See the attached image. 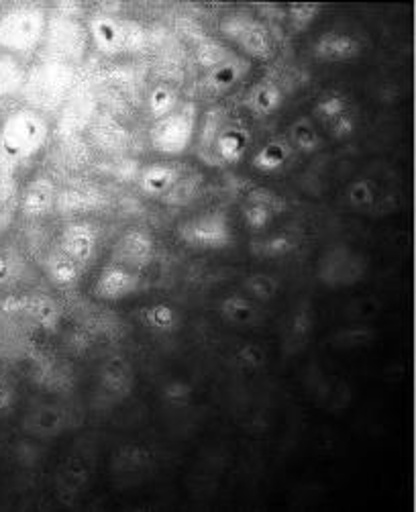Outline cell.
<instances>
[{"instance_id": "obj_25", "label": "cell", "mask_w": 416, "mask_h": 512, "mask_svg": "<svg viewBox=\"0 0 416 512\" xmlns=\"http://www.w3.org/2000/svg\"><path fill=\"white\" fill-rule=\"evenodd\" d=\"M296 247H298L296 239L290 237L288 233L270 235V237H262V239L251 241V253L259 260L286 258V255L296 251Z\"/></svg>"}, {"instance_id": "obj_27", "label": "cell", "mask_w": 416, "mask_h": 512, "mask_svg": "<svg viewBox=\"0 0 416 512\" xmlns=\"http://www.w3.org/2000/svg\"><path fill=\"white\" fill-rule=\"evenodd\" d=\"M17 309L23 311L27 317H31L33 321L49 327L54 325L58 319V309L56 304L51 302V298L47 296H29V298H21L17 302Z\"/></svg>"}, {"instance_id": "obj_2", "label": "cell", "mask_w": 416, "mask_h": 512, "mask_svg": "<svg viewBox=\"0 0 416 512\" xmlns=\"http://www.w3.org/2000/svg\"><path fill=\"white\" fill-rule=\"evenodd\" d=\"M49 121L35 109H19L0 123V172L13 174L33 160L49 139Z\"/></svg>"}, {"instance_id": "obj_4", "label": "cell", "mask_w": 416, "mask_h": 512, "mask_svg": "<svg viewBox=\"0 0 416 512\" xmlns=\"http://www.w3.org/2000/svg\"><path fill=\"white\" fill-rule=\"evenodd\" d=\"M88 31L94 47L104 56L137 54L147 43L143 25L117 15H96L90 21Z\"/></svg>"}, {"instance_id": "obj_7", "label": "cell", "mask_w": 416, "mask_h": 512, "mask_svg": "<svg viewBox=\"0 0 416 512\" xmlns=\"http://www.w3.org/2000/svg\"><path fill=\"white\" fill-rule=\"evenodd\" d=\"M366 255L355 251L349 245H333L329 247L319 260L317 278L327 288H349L359 284L368 274Z\"/></svg>"}, {"instance_id": "obj_39", "label": "cell", "mask_w": 416, "mask_h": 512, "mask_svg": "<svg viewBox=\"0 0 416 512\" xmlns=\"http://www.w3.org/2000/svg\"><path fill=\"white\" fill-rule=\"evenodd\" d=\"M237 362L245 370H259V368H264V364H266V351L259 345H245L237 353Z\"/></svg>"}, {"instance_id": "obj_35", "label": "cell", "mask_w": 416, "mask_h": 512, "mask_svg": "<svg viewBox=\"0 0 416 512\" xmlns=\"http://www.w3.org/2000/svg\"><path fill=\"white\" fill-rule=\"evenodd\" d=\"M376 200V188L370 180H355L347 188V202L353 209H370Z\"/></svg>"}, {"instance_id": "obj_20", "label": "cell", "mask_w": 416, "mask_h": 512, "mask_svg": "<svg viewBox=\"0 0 416 512\" xmlns=\"http://www.w3.org/2000/svg\"><path fill=\"white\" fill-rule=\"evenodd\" d=\"M100 386L111 396H127L133 388L131 366L125 360H121V357H113V360H109L100 370Z\"/></svg>"}, {"instance_id": "obj_1", "label": "cell", "mask_w": 416, "mask_h": 512, "mask_svg": "<svg viewBox=\"0 0 416 512\" xmlns=\"http://www.w3.org/2000/svg\"><path fill=\"white\" fill-rule=\"evenodd\" d=\"M247 145V129L233 121L223 107L208 109L196 129V156L211 168H225L241 162Z\"/></svg>"}, {"instance_id": "obj_13", "label": "cell", "mask_w": 416, "mask_h": 512, "mask_svg": "<svg viewBox=\"0 0 416 512\" xmlns=\"http://www.w3.org/2000/svg\"><path fill=\"white\" fill-rule=\"evenodd\" d=\"M286 202L268 188H255L243 202V221L251 231L266 229L276 215L284 213Z\"/></svg>"}, {"instance_id": "obj_24", "label": "cell", "mask_w": 416, "mask_h": 512, "mask_svg": "<svg viewBox=\"0 0 416 512\" xmlns=\"http://www.w3.org/2000/svg\"><path fill=\"white\" fill-rule=\"evenodd\" d=\"M221 317L237 327H251L257 323V309L245 294H231L221 302Z\"/></svg>"}, {"instance_id": "obj_33", "label": "cell", "mask_w": 416, "mask_h": 512, "mask_svg": "<svg viewBox=\"0 0 416 512\" xmlns=\"http://www.w3.org/2000/svg\"><path fill=\"white\" fill-rule=\"evenodd\" d=\"M347 113H349L347 111V100L339 94H329V96L321 98L315 105V111H312V115H315L325 127L333 125L337 119H341Z\"/></svg>"}, {"instance_id": "obj_18", "label": "cell", "mask_w": 416, "mask_h": 512, "mask_svg": "<svg viewBox=\"0 0 416 512\" xmlns=\"http://www.w3.org/2000/svg\"><path fill=\"white\" fill-rule=\"evenodd\" d=\"M282 105H284V92L272 80H262V82L253 84L243 98V107L253 117H262V119L278 113L282 109Z\"/></svg>"}, {"instance_id": "obj_9", "label": "cell", "mask_w": 416, "mask_h": 512, "mask_svg": "<svg viewBox=\"0 0 416 512\" xmlns=\"http://www.w3.org/2000/svg\"><path fill=\"white\" fill-rule=\"evenodd\" d=\"M153 258H155V241L143 229L125 231L117 239V243L111 251L113 264H119L123 268L139 272V274L151 266Z\"/></svg>"}, {"instance_id": "obj_31", "label": "cell", "mask_w": 416, "mask_h": 512, "mask_svg": "<svg viewBox=\"0 0 416 512\" xmlns=\"http://www.w3.org/2000/svg\"><path fill=\"white\" fill-rule=\"evenodd\" d=\"M25 84V72L13 56H0V98L15 94Z\"/></svg>"}, {"instance_id": "obj_34", "label": "cell", "mask_w": 416, "mask_h": 512, "mask_svg": "<svg viewBox=\"0 0 416 512\" xmlns=\"http://www.w3.org/2000/svg\"><path fill=\"white\" fill-rule=\"evenodd\" d=\"M323 7L317 3H298V5H290L288 7V19H290V29L294 33H304L306 29H310V25L317 21V17L321 15Z\"/></svg>"}, {"instance_id": "obj_5", "label": "cell", "mask_w": 416, "mask_h": 512, "mask_svg": "<svg viewBox=\"0 0 416 512\" xmlns=\"http://www.w3.org/2000/svg\"><path fill=\"white\" fill-rule=\"evenodd\" d=\"M198 129V109L194 102H182L170 115L153 123L149 131L151 147L162 156L174 158L192 145Z\"/></svg>"}, {"instance_id": "obj_10", "label": "cell", "mask_w": 416, "mask_h": 512, "mask_svg": "<svg viewBox=\"0 0 416 512\" xmlns=\"http://www.w3.org/2000/svg\"><path fill=\"white\" fill-rule=\"evenodd\" d=\"M70 84V70L62 64H43L39 66L23 86L37 105H54L66 92Z\"/></svg>"}, {"instance_id": "obj_19", "label": "cell", "mask_w": 416, "mask_h": 512, "mask_svg": "<svg viewBox=\"0 0 416 512\" xmlns=\"http://www.w3.org/2000/svg\"><path fill=\"white\" fill-rule=\"evenodd\" d=\"M25 431L35 437H56L66 427V417L56 406H39L31 411L25 419Z\"/></svg>"}, {"instance_id": "obj_26", "label": "cell", "mask_w": 416, "mask_h": 512, "mask_svg": "<svg viewBox=\"0 0 416 512\" xmlns=\"http://www.w3.org/2000/svg\"><path fill=\"white\" fill-rule=\"evenodd\" d=\"M288 143L292 145V149L310 156V153H315V151L321 149L323 137L317 131V127H315V123H312L310 117H300L290 127V141Z\"/></svg>"}, {"instance_id": "obj_23", "label": "cell", "mask_w": 416, "mask_h": 512, "mask_svg": "<svg viewBox=\"0 0 416 512\" xmlns=\"http://www.w3.org/2000/svg\"><path fill=\"white\" fill-rule=\"evenodd\" d=\"M312 325H315V321H312V306L308 302H302L292 313L286 329L284 347L288 353H296L306 345L312 335Z\"/></svg>"}, {"instance_id": "obj_28", "label": "cell", "mask_w": 416, "mask_h": 512, "mask_svg": "<svg viewBox=\"0 0 416 512\" xmlns=\"http://www.w3.org/2000/svg\"><path fill=\"white\" fill-rule=\"evenodd\" d=\"M143 321L151 331L158 333H172L178 327V313L174 306L166 302L151 304L143 311Z\"/></svg>"}, {"instance_id": "obj_37", "label": "cell", "mask_w": 416, "mask_h": 512, "mask_svg": "<svg viewBox=\"0 0 416 512\" xmlns=\"http://www.w3.org/2000/svg\"><path fill=\"white\" fill-rule=\"evenodd\" d=\"M198 182L200 178L196 174H188L178 180V184L172 188V192L164 198L166 204H186L198 190Z\"/></svg>"}, {"instance_id": "obj_21", "label": "cell", "mask_w": 416, "mask_h": 512, "mask_svg": "<svg viewBox=\"0 0 416 512\" xmlns=\"http://www.w3.org/2000/svg\"><path fill=\"white\" fill-rule=\"evenodd\" d=\"M290 156H292V145L288 141L272 139L255 153L251 166L262 174H276L288 164Z\"/></svg>"}, {"instance_id": "obj_38", "label": "cell", "mask_w": 416, "mask_h": 512, "mask_svg": "<svg viewBox=\"0 0 416 512\" xmlns=\"http://www.w3.org/2000/svg\"><path fill=\"white\" fill-rule=\"evenodd\" d=\"M192 394H194V388L188 382H182V380H172L162 390L164 400L168 404H174V406L188 404L192 400Z\"/></svg>"}, {"instance_id": "obj_29", "label": "cell", "mask_w": 416, "mask_h": 512, "mask_svg": "<svg viewBox=\"0 0 416 512\" xmlns=\"http://www.w3.org/2000/svg\"><path fill=\"white\" fill-rule=\"evenodd\" d=\"M243 290L247 298L257 302H272L280 292V282L270 274H251L243 280Z\"/></svg>"}, {"instance_id": "obj_43", "label": "cell", "mask_w": 416, "mask_h": 512, "mask_svg": "<svg viewBox=\"0 0 416 512\" xmlns=\"http://www.w3.org/2000/svg\"><path fill=\"white\" fill-rule=\"evenodd\" d=\"M15 196V178L13 174L0 172V207Z\"/></svg>"}, {"instance_id": "obj_36", "label": "cell", "mask_w": 416, "mask_h": 512, "mask_svg": "<svg viewBox=\"0 0 416 512\" xmlns=\"http://www.w3.org/2000/svg\"><path fill=\"white\" fill-rule=\"evenodd\" d=\"M374 331L366 329V327H351L345 331H339L333 337V343L341 349H355V347H363V345H370L374 341Z\"/></svg>"}, {"instance_id": "obj_11", "label": "cell", "mask_w": 416, "mask_h": 512, "mask_svg": "<svg viewBox=\"0 0 416 512\" xmlns=\"http://www.w3.org/2000/svg\"><path fill=\"white\" fill-rule=\"evenodd\" d=\"M96 247H98V233L86 221L68 223L60 233L58 249L62 253H66L68 258L72 262H76L82 270H86L90 266V262L94 260Z\"/></svg>"}, {"instance_id": "obj_14", "label": "cell", "mask_w": 416, "mask_h": 512, "mask_svg": "<svg viewBox=\"0 0 416 512\" xmlns=\"http://www.w3.org/2000/svg\"><path fill=\"white\" fill-rule=\"evenodd\" d=\"M312 56L323 64L351 62L361 56V41L349 33L329 31L323 33L312 45Z\"/></svg>"}, {"instance_id": "obj_42", "label": "cell", "mask_w": 416, "mask_h": 512, "mask_svg": "<svg viewBox=\"0 0 416 512\" xmlns=\"http://www.w3.org/2000/svg\"><path fill=\"white\" fill-rule=\"evenodd\" d=\"M15 396H17V392H15L13 382L5 374H0V413L13 406Z\"/></svg>"}, {"instance_id": "obj_40", "label": "cell", "mask_w": 416, "mask_h": 512, "mask_svg": "<svg viewBox=\"0 0 416 512\" xmlns=\"http://www.w3.org/2000/svg\"><path fill=\"white\" fill-rule=\"evenodd\" d=\"M227 56H229V51H227L223 45L211 43V41L204 43V45L198 49V62H200L206 70L217 66V64L223 62Z\"/></svg>"}, {"instance_id": "obj_41", "label": "cell", "mask_w": 416, "mask_h": 512, "mask_svg": "<svg viewBox=\"0 0 416 512\" xmlns=\"http://www.w3.org/2000/svg\"><path fill=\"white\" fill-rule=\"evenodd\" d=\"M329 133H331V137H335V139H347V137H351L353 133H355V121H353V117L347 113V115H343L341 119H337L333 125H329Z\"/></svg>"}, {"instance_id": "obj_12", "label": "cell", "mask_w": 416, "mask_h": 512, "mask_svg": "<svg viewBox=\"0 0 416 512\" xmlns=\"http://www.w3.org/2000/svg\"><path fill=\"white\" fill-rule=\"evenodd\" d=\"M141 286V274L139 272H133L129 268H123L119 264H107L94 286H92V294L100 300H107V302H117V300H123L131 294H135Z\"/></svg>"}, {"instance_id": "obj_30", "label": "cell", "mask_w": 416, "mask_h": 512, "mask_svg": "<svg viewBox=\"0 0 416 512\" xmlns=\"http://www.w3.org/2000/svg\"><path fill=\"white\" fill-rule=\"evenodd\" d=\"M178 105H180V98H178L176 90L166 84L155 86L147 96V109L155 121L170 115Z\"/></svg>"}, {"instance_id": "obj_16", "label": "cell", "mask_w": 416, "mask_h": 512, "mask_svg": "<svg viewBox=\"0 0 416 512\" xmlns=\"http://www.w3.org/2000/svg\"><path fill=\"white\" fill-rule=\"evenodd\" d=\"M247 70L249 64L243 58L229 54L223 62L206 70L200 86L208 94H225L245 78Z\"/></svg>"}, {"instance_id": "obj_17", "label": "cell", "mask_w": 416, "mask_h": 512, "mask_svg": "<svg viewBox=\"0 0 416 512\" xmlns=\"http://www.w3.org/2000/svg\"><path fill=\"white\" fill-rule=\"evenodd\" d=\"M182 174H184L182 168L176 164H166V162L149 164L139 174V188L143 190V194L151 198L164 200L172 192V188L178 184Z\"/></svg>"}, {"instance_id": "obj_3", "label": "cell", "mask_w": 416, "mask_h": 512, "mask_svg": "<svg viewBox=\"0 0 416 512\" xmlns=\"http://www.w3.org/2000/svg\"><path fill=\"white\" fill-rule=\"evenodd\" d=\"M47 29V15L37 5H17L0 15V49L27 56L37 49Z\"/></svg>"}, {"instance_id": "obj_22", "label": "cell", "mask_w": 416, "mask_h": 512, "mask_svg": "<svg viewBox=\"0 0 416 512\" xmlns=\"http://www.w3.org/2000/svg\"><path fill=\"white\" fill-rule=\"evenodd\" d=\"M45 274H47V278L54 282L56 286H62V288H70V286H74L78 280H80V276L84 274V270L76 264V262H72L66 253H62L58 247L51 251L49 255H47V260H45Z\"/></svg>"}, {"instance_id": "obj_15", "label": "cell", "mask_w": 416, "mask_h": 512, "mask_svg": "<svg viewBox=\"0 0 416 512\" xmlns=\"http://www.w3.org/2000/svg\"><path fill=\"white\" fill-rule=\"evenodd\" d=\"M56 200H58V190L54 180L47 176H37L25 186L21 194V213L27 219L47 217L56 209Z\"/></svg>"}, {"instance_id": "obj_8", "label": "cell", "mask_w": 416, "mask_h": 512, "mask_svg": "<svg viewBox=\"0 0 416 512\" xmlns=\"http://www.w3.org/2000/svg\"><path fill=\"white\" fill-rule=\"evenodd\" d=\"M221 33L253 60H272L276 43L270 29L247 13H233L221 21Z\"/></svg>"}, {"instance_id": "obj_32", "label": "cell", "mask_w": 416, "mask_h": 512, "mask_svg": "<svg viewBox=\"0 0 416 512\" xmlns=\"http://www.w3.org/2000/svg\"><path fill=\"white\" fill-rule=\"evenodd\" d=\"M25 272V262L15 249H0V290L13 286L21 280Z\"/></svg>"}, {"instance_id": "obj_6", "label": "cell", "mask_w": 416, "mask_h": 512, "mask_svg": "<svg viewBox=\"0 0 416 512\" xmlns=\"http://www.w3.org/2000/svg\"><path fill=\"white\" fill-rule=\"evenodd\" d=\"M178 239L196 251H219L233 243V229L223 211H206L178 225Z\"/></svg>"}]
</instances>
